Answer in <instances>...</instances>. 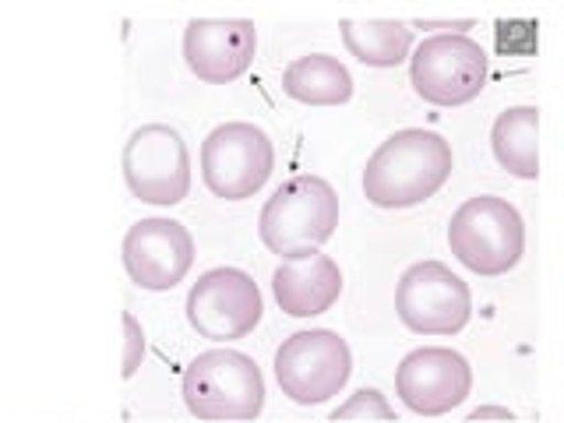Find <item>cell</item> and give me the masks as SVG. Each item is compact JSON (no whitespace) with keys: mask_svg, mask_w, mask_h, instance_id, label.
Returning a JSON list of instances; mask_svg holds the SVG:
<instances>
[{"mask_svg":"<svg viewBox=\"0 0 564 423\" xmlns=\"http://www.w3.org/2000/svg\"><path fill=\"white\" fill-rule=\"evenodd\" d=\"M335 423H346V420H395V410L388 405V399L378 392V388H360L352 392L343 405L332 410Z\"/></svg>","mask_w":564,"mask_h":423,"instance_id":"obj_18","label":"cell"},{"mask_svg":"<svg viewBox=\"0 0 564 423\" xmlns=\"http://www.w3.org/2000/svg\"><path fill=\"white\" fill-rule=\"evenodd\" d=\"M395 311L399 322L416 335H455L469 325L473 293L448 264L420 261L399 279Z\"/></svg>","mask_w":564,"mask_h":423,"instance_id":"obj_10","label":"cell"},{"mask_svg":"<svg viewBox=\"0 0 564 423\" xmlns=\"http://www.w3.org/2000/svg\"><path fill=\"white\" fill-rule=\"evenodd\" d=\"M494 159L519 181H536L540 176V110L536 106H508L494 120L490 131Z\"/></svg>","mask_w":564,"mask_h":423,"instance_id":"obj_15","label":"cell"},{"mask_svg":"<svg viewBox=\"0 0 564 423\" xmlns=\"http://www.w3.org/2000/svg\"><path fill=\"white\" fill-rule=\"evenodd\" d=\"M452 145L434 131L405 128L384 138L364 166V194L378 208H413L445 187L452 176Z\"/></svg>","mask_w":564,"mask_h":423,"instance_id":"obj_1","label":"cell"},{"mask_svg":"<svg viewBox=\"0 0 564 423\" xmlns=\"http://www.w3.org/2000/svg\"><path fill=\"white\" fill-rule=\"evenodd\" d=\"M123 181L145 205H181L191 191V152L170 123H145L123 145Z\"/></svg>","mask_w":564,"mask_h":423,"instance_id":"obj_7","label":"cell"},{"mask_svg":"<svg viewBox=\"0 0 564 423\" xmlns=\"http://www.w3.org/2000/svg\"><path fill=\"white\" fill-rule=\"evenodd\" d=\"M339 29H343L346 50L364 67H399L405 57H410L413 29L399 22V18H367V22L346 18Z\"/></svg>","mask_w":564,"mask_h":423,"instance_id":"obj_17","label":"cell"},{"mask_svg":"<svg viewBox=\"0 0 564 423\" xmlns=\"http://www.w3.org/2000/svg\"><path fill=\"white\" fill-rule=\"evenodd\" d=\"M258 53V29L247 18H194L184 29V61L191 75L208 85H229Z\"/></svg>","mask_w":564,"mask_h":423,"instance_id":"obj_13","label":"cell"},{"mask_svg":"<svg viewBox=\"0 0 564 423\" xmlns=\"http://www.w3.org/2000/svg\"><path fill=\"white\" fill-rule=\"evenodd\" d=\"M448 247L476 275L511 272L525 251V226L519 208L505 198H494V194H476L452 216Z\"/></svg>","mask_w":564,"mask_h":423,"instance_id":"obj_4","label":"cell"},{"mask_svg":"<svg viewBox=\"0 0 564 423\" xmlns=\"http://www.w3.org/2000/svg\"><path fill=\"white\" fill-rule=\"evenodd\" d=\"M272 293L290 317H317L343 296V269L328 254L282 261L272 272Z\"/></svg>","mask_w":564,"mask_h":423,"instance_id":"obj_14","label":"cell"},{"mask_svg":"<svg viewBox=\"0 0 564 423\" xmlns=\"http://www.w3.org/2000/svg\"><path fill=\"white\" fill-rule=\"evenodd\" d=\"M187 325L212 343H234L261 325L264 300L243 269H212L187 293Z\"/></svg>","mask_w":564,"mask_h":423,"instance_id":"obj_9","label":"cell"},{"mask_svg":"<svg viewBox=\"0 0 564 423\" xmlns=\"http://www.w3.org/2000/svg\"><path fill=\"white\" fill-rule=\"evenodd\" d=\"M395 392L405 410L441 416L458 410L473 392V367L463 352L445 346H423L402 357L395 370Z\"/></svg>","mask_w":564,"mask_h":423,"instance_id":"obj_11","label":"cell"},{"mask_svg":"<svg viewBox=\"0 0 564 423\" xmlns=\"http://www.w3.org/2000/svg\"><path fill=\"white\" fill-rule=\"evenodd\" d=\"M275 170L272 138L258 123L234 120L216 128L202 145V181L223 202H247L269 184Z\"/></svg>","mask_w":564,"mask_h":423,"instance_id":"obj_5","label":"cell"},{"mask_svg":"<svg viewBox=\"0 0 564 423\" xmlns=\"http://www.w3.org/2000/svg\"><path fill=\"white\" fill-rule=\"evenodd\" d=\"M141 360H145V332H141V322L134 314H123V367H120L123 381H131L138 375Z\"/></svg>","mask_w":564,"mask_h":423,"instance_id":"obj_19","label":"cell"},{"mask_svg":"<svg viewBox=\"0 0 564 423\" xmlns=\"http://www.w3.org/2000/svg\"><path fill=\"white\" fill-rule=\"evenodd\" d=\"M181 395L187 413L205 423H247L264 410V378L240 349H205L187 364Z\"/></svg>","mask_w":564,"mask_h":423,"instance_id":"obj_3","label":"cell"},{"mask_svg":"<svg viewBox=\"0 0 564 423\" xmlns=\"http://www.w3.org/2000/svg\"><path fill=\"white\" fill-rule=\"evenodd\" d=\"M511 416H516V413L505 410V405H480V410L469 413L473 423H480V420H511Z\"/></svg>","mask_w":564,"mask_h":423,"instance_id":"obj_21","label":"cell"},{"mask_svg":"<svg viewBox=\"0 0 564 423\" xmlns=\"http://www.w3.org/2000/svg\"><path fill=\"white\" fill-rule=\"evenodd\" d=\"M339 226V194L311 173L290 176L261 208V243L282 261H304L328 243Z\"/></svg>","mask_w":564,"mask_h":423,"instance_id":"obj_2","label":"cell"},{"mask_svg":"<svg viewBox=\"0 0 564 423\" xmlns=\"http://www.w3.org/2000/svg\"><path fill=\"white\" fill-rule=\"evenodd\" d=\"M416 29H455V35H463L466 29H473V18H463V22H416Z\"/></svg>","mask_w":564,"mask_h":423,"instance_id":"obj_22","label":"cell"},{"mask_svg":"<svg viewBox=\"0 0 564 423\" xmlns=\"http://www.w3.org/2000/svg\"><path fill=\"white\" fill-rule=\"evenodd\" d=\"M498 46H501V53H529L536 46V25L533 22H501Z\"/></svg>","mask_w":564,"mask_h":423,"instance_id":"obj_20","label":"cell"},{"mask_svg":"<svg viewBox=\"0 0 564 423\" xmlns=\"http://www.w3.org/2000/svg\"><path fill=\"white\" fill-rule=\"evenodd\" d=\"M352 375V352L328 328L293 332L275 352V381L296 405H322L339 395Z\"/></svg>","mask_w":564,"mask_h":423,"instance_id":"obj_6","label":"cell"},{"mask_svg":"<svg viewBox=\"0 0 564 423\" xmlns=\"http://www.w3.org/2000/svg\"><path fill=\"white\" fill-rule=\"evenodd\" d=\"M194 264V237L176 219H141L123 237V269L131 282L149 293H166Z\"/></svg>","mask_w":564,"mask_h":423,"instance_id":"obj_12","label":"cell"},{"mask_svg":"<svg viewBox=\"0 0 564 423\" xmlns=\"http://www.w3.org/2000/svg\"><path fill=\"white\" fill-rule=\"evenodd\" d=\"M410 82L423 102L466 106L487 85V53L469 35H431L410 57Z\"/></svg>","mask_w":564,"mask_h":423,"instance_id":"obj_8","label":"cell"},{"mask_svg":"<svg viewBox=\"0 0 564 423\" xmlns=\"http://www.w3.org/2000/svg\"><path fill=\"white\" fill-rule=\"evenodd\" d=\"M282 93L304 106H343L352 99V75L328 53H307L282 70Z\"/></svg>","mask_w":564,"mask_h":423,"instance_id":"obj_16","label":"cell"}]
</instances>
